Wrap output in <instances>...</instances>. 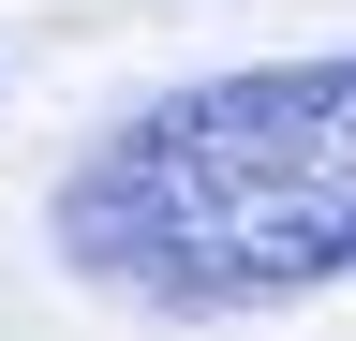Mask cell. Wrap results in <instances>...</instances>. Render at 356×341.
Instances as JSON below:
<instances>
[{"label": "cell", "mask_w": 356, "mask_h": 341, "mask_svg": "<svg viewBox=\"0 0 356 341\" xmlns=\"http://www.w3.org/2000/svg\"><path fill=\"white\" fill-rule=\"evenodd\" d=\"M44 238L119 312H282V297L356 282V45L238 60L119 104L60 163Z\"/></svg>", "instance_id": "obj_1"}]
</instances>
